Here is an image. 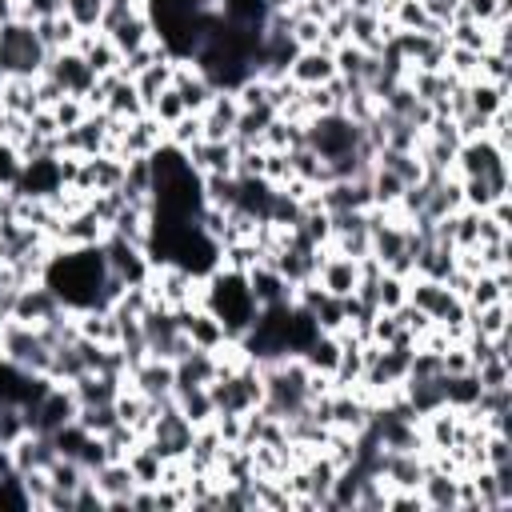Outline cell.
<instances>
[{
    "label": "cell",
    "mask_w": 512,
    "mask_h": 512,
    "mask_svg": "<svg viewBox=\"0 0 512 512\" xmlns=\"http://www.w3.org/2000/svg\"><path fill=\"white\" fill-rule=\"evenodd\" d=\"M104 280H108V268H104L100 244L96 248H52L48 268H44V284L72 312L108 308L104 304Z\"/></svg>",
    "instance_id": "cell-1"
},
{
    "label": "cell",
    "mask_w": 512,
    "mask_h": 512,
    "mask_svg": "<svg viewBox=\"0 0 512 512\" xmlns=\"http://www.w3.org/2000/svg\"><path fill=\"white\" fill-rule=\"evenodd\" d=\"M48 56H52V52L40 44V36H36L32 24H24V20H4V24H0V64H4L8 76H28V80H36V76L44 72Z\"/></svg>",
    "instance_id": "cell-2"
},
{
    "label": "cell",
    "mask_w": 512,
    "mask_h": 512,
    "mask_svg": "<svg viewBox=\"0 0 512 512\" xmlns=\"http://www.w3.org/2000/svg\"><path fill=\"white\" fill-rule=\"evenodd\" d=\"M0 356L24 372H40L48 376V364H52V344L44 340V332L36 324H24V320H12L4 324L0 332Z\"/></svg>",
    "instance_id": "cell-3"
},
{
    "label": "cell",
    "mask_w": 512,
    "mask_h": 512,
    "mask_svg": "<svg viewBox=\"0 0 512 512\" xmlns=\"http://www.w3.org/2000/svg\"><path fill=\"white\" fill-rule=\"evenodd\" d=\"M100 256H104V268H108L112 276H120L124 284H144L148 272H152L148 252H144L140 244L116 236V232H108V236L100 240Z\"/></svg>",
    "instance_id": "cell-4"
},
{
    "label": "cell",
    "mask_w": 512,
    "mask_h": 512,
    "mask_svg": "<svg viewBox=\"0 0 512 512\" xmlns=\"http://www.w3.org/2000/svg\"><path fill=\"white\" fill-rule=\"evenodd\" d=\"M76 396H72V388L68 384H52L36 404H28L24 408V416H28V428L32 432H56V428H64V424H72L76 420Z\"/></svg>",
    "instance_id": "cell-5"
},
{
    "label": "cell",
    "mask_w": 512,
    "mask_h": 512,
    "mask_svg": "<svg viewBox=\"0 0 512 512\" xmlns=\"http://www.w3.org/2000/svg\"><path fill=\"white\" fill-rule=\"evenodd\" d=\"M100 32L112 40V48L120 56H128V52H136V48H144L152 40V20H148L144 8H136V12H104Z\"/></svg>",
    "instance_id": "cell-6"
},
{
    "label": "cell",
    "mask_w": 512,
    "mask_h": 512,
    "mask_svg": "<svg viewBox=\"0 0 512 512\" xmlns=\"http://www.w3.org/2000/svg\"><path fill=\"white\" fill-rule=\"evenodd\" d=\"M44 72L64 88V96H88L92 92V84H96V72L84 64V56L76 52V48H64V52H52L48 56V64H44Z\"/></svg>",
    "instance_id": "cell-7"
},
{
    "label": "cell",
    "mask_w": 512,
    "mask_h": 512,
    "mask_svg": "<svg viewBox=\"0 0 512 512\" xmlns=\"http://www.w3.org/2000/svg\"><path fill=\"white\" fill-rule=\"evenodd\" d=\"M500 168H508V156H504L488 136L460 140V148H456V164H452L456 176H492V172H500Z\"/></svg>",
    "instance_id": "cell-8"
},
{
    "label": "cell",
    "mask_w": 512,
    "mask_h": 512,
    "mask_svg": "<svg viewBox=\"0 0 512 512\" xmlns=\"http://www.w3.org/2000/svg\"><path fill=\"white\" fill-rule=\"evenodd\" d=\"M124 384H128V388H136V392H140V396H148V400H168V396H172V384H176V368H172V360L144 356L140 364H132V368H128Z\"/></svg>",
    "instance_id": "cell-9"
},
{
    "label": "cell",
    "mask_w": 512,
    "mask_h": 512,
    "mask_svg": "<svg viewBox=\"0 0 512 512\" xmlns=\"http://www.w3.org/2000/svg\"><path fill=\"white\" fill-rule=\"evenodd\" d=\"M88 480L100 488V496H104V508H128V500H132V492H136V476H132V468L124 464V460H108V464H100V468H92L88 472ZM132 512V508H128Z\"/></svg>",
    "instance_id": "cell-10"
},
{
    "label": "cell",
    "mask_w": 512,
    "mask_h": 512,
    "mask_svg": "<svg viewBox=\"0 0 512 512\" xmlns=\"http://www.w3.org/2000/svg\"><path fill=\"white\" fill-rule=\"evenodd\" d=\"M316 284H320L328 296H336V300L352 296V292L360 288V260L340 256V252L328 248V256H324L320 268H316Z\"/></svg>",
    "instance_id": "cell-11"
},
{
    "label": "cell",
    "mask_w": 512,
    "mask_h": 512,
    "mask_svg": "<svg viewBox=\"0 0 512 512\" xmlns=\"http://www.w3.org/2000/svg\"><path fill=\"white\" fill-rule=\"evenodd\" d=\"M64 312V304H60V296L40 280V284H28V288H20L16 292V304H12V320H24V324H48L52 316H60Z\"/></svg>",
    "instance_id": "cell-12"
},
{
    "label": "cell",
    "mask_w": 512,
    "mask_h": 512,
    "mask_svg": "<svg viewBox=\"0 0 512 512\" xmlns=\"http://www.w3.org/2000/svg\"><path fill=\"white\" fill-rule=\"evenodd\" d=\"M288 80L300 88H320L328 80H336V56L332 48H300L296 60L288 64Z\"/></svg>",
    "instance_id": "cell-13"
},
{
    "label": "cell",
    "mask_w": 512,
    "mask_h": 512,
    "mask_svg": "<svg viewBox=\"0 0 512 512\" xmlns=\"http://www.w3.org/2000/svg\"><path fill=\"white\" fill-rule=\"evenodd\" d=\"M108 236V224L92 212V208H80L72 216L60 220V232H56V248H96L100 240Z\"/></svg>",
    "instance_id": "cell-14"
},
{
    "label": "cell",
    "mask_w": 512,
    "mask_h": 512,
    "mask_svg": "<svg viewBox=\"0 0 512 512\" xmlns=\"http://www.w3.org/2000/svg\"><path fill=\"white\" fill-rule=\"evenodd\" d=\"M172 312H176V320H180L184 336L192 340V348L212 352V348H220L224 340H232V336H228V328H224L208 308H172Z\"/></svg>",
    "instance_id": "cell-15"
},
{
    "label": "cell",
    "mask_w": 512,
    "mask_h": 512,
    "mask_svg": "<svg viewBox=\"0 0 512 512\" xmlns=\"http://www.w3.org/2000/svg\"><path fill=\"white\" fill-rule=\"evenodd\" d=\"M236 120H240V100H236V92H228V88L216 92V96L204 104V112H200L204 140H232Z\"/></svg>",
    "instance_id": "cell-16"
},
{
    "label": "cell",
    "mask_w": 512,
    "mask_h": 512,
    "mask_svg": "<svg viewBox=\"0 0 512 512\" xmlns=\"http://www.w3.org/2000/svg\"><path fill=\"white\" fill-rule=\"evenodd\" d=\"M160 144H164V124L156 116L140 112L136 120L124 124V136L116 140V152L120 156H152Z\"/></svg>",
    "instance_id": "cell-17"
},
{
    "label": "cell",
    "mask_w": 512,
    "mask_h": 512,
    "mask_svg": "<svg viewBox=\"0 0 512 512\" xmlns=\"http://www.w3.org/2000/svg\"><path fill=\"white\" fill-rule=\"evenodd\" d=\"M172 88L180 92L188 112H204V104L216 96V88L208 84V76L192 60H172Z\"/></svg>",
    "instance_id": "cell-18"
},
{
    "label": "cell",
    "mask_w": 512,
    "mask_h": 512,
    "mask_svg": "<svg viewBox=\"0 0 512 512\" xmlns=\"http://www.w3.org/2000/svg\"><path fill=\"white\" fill-rule=\"evenodd\" d=\"M100 96H104V104H100V108H104L108 116H116V120H136V116L144 112L136 84H132V80H124L120 72L100 76Z\"/></svg>",
    "instance_id": "cell-19"
},
{
    "label": "cell",
    "mask_w": 512,
    "mask_h": 512,
    "mask_svg": "<svg viewBox=\"0 0 512 512\" xmlns=\"http://www.w3.org/2000/svg\"><path fill=\"white\" fill-rule=\"evenodd\" d=\"M56 460V444H52V436L48 432H24L12 448H8V464H12V472H32V468H48Z\"/></svg>",
    "instance_id": "cell-20"
},
{
    "label": "cell",
    "mask_w": 512,
    "mask_h": 512,
    "mask_svg": "<svg viewBox=\"0 0 512 512\" xmlns=\"http://www.w3.org/2000/svg\"><path fill=\"white\" fill-rule=\"evenodd\" d=\"M424 464H428V456H424ZM420 496H424V508H432V512H456L460 508V476L428 464V472L420 480Z\"/></svg>",
    "instance_id": "cell-21"
},
{
    "label": "cell",
    "mask_w": 512,
    "mask_h": 512,
    "mask_svg": "<svg viewBox=\"0 0 512 512\" xmlns=\"http://www.w3.org/2000/svg\"><path fill=\"white\" fill-rule=\"evenodd\" d=\"M248 276V292L256 300V308H272V304H292V284L272 268V264H256L244 272Z\"/></svg>",
    "instance_id": "cell-22"
},
{
    "label": "cell",
    "mask_w": 512,
    "mask_h": 512,
    "mask_svg": "<svg viewBox=\"0 0 512 512\" xmlns=\"http://www.w3.org/2000/svg\"><path fill=\"white\" fill-rule=\"evenodd\" d=\"M184 160L192 164L196 176L232 172V164H236V144H232V140H196L192 148H184Z\"/></svg>",
    "instance_id": "cell-23"
},
{
    "label": "cell",
    "mask_w": 512,
    "mask_h": 512,
    "mask_svg": "<svg viewBox=\"0 0 512 512\" xmlns=\"http://www.w3.org/2000/svg\"><path fill=\"white\" fill-rule=\"evenodd\" d=\"M424 472V452H384L380 460V476L388 480V488H420Z\"/></svg>",
    "instance_id": "cell-24"
},
{
    "label": "cell",
    "mask_w": 512,
    "mask_h": 512,
    "mask_svg": "<svg viewBox=\"0 0 512 512\" xmlns=\"http://www.w3.org/2000/svg\"><path fill=\"white\" fill-rule=\"evenodd\" d=\"M76 52H80L84 64L96 72V80H100V76H112V72L120 68V52L112 48V40H108L104 32H80Z\"/></svg>",
    "instance_id": "cell-25"
},
{
    "label": "cell",
    "mask_w": 512,
    "mask_h": 512,
    "mask_svg": "<svg viewBox=\"0 0 512 512\" xmlns=\"http://www.w3.org/2000/svg\"><path fill=\"white\" fill-rule=\"evenodd\" d=\"M172 368H176V384H172V388H192V384H204V388H208V384L220 376V372H216V356L204 352V348H188Z\"/></svg>",
    "instance_id": "cell-26"
},
{
    "label": "cell",
    "mask_w": 512,
    "mask_h": 512,
    "mask_svg": "<svg viewBox=\"0 0 512 512\" xmlns=\"http://www.w3.org/2000/svg\"><path fill=\"white\" fill-rule=\"evenodd\" d=\"M0 108L4 112H16V116H32V112H40V100H36V80H28V76H8L4 84H0Z\"/></svg>",
    "instance_id": "cell-27"
},
{
    "label": "cell",
    "mask_w": 512,
    "mask_h": 512,
    "mask_svg": "<svg viewBox=\"0 0 512 512\" xmlns=\"http://www.w3.org/2000/svg\"><path fill=\"white\" fill-rule=\"evenodd\" d=\"M124 464L132 468L136 484H148V488H156V484H160V468H164V456L152 448V440H148V436H140V440L132 444V452L124 456Z\"/></svg>",
    "instance_id": "cell-28"
},
{
    "label": "cell",
    "mask_w": 512,
    "mask_h": 512,
    "mask_svg": "<svg viewBox=\"0 0 512 512\" xmlns=\"http://www.w3.org/2000/svg\"><path fill=\"white\" fill-rule=\"evenodd\" d=\"M172 400H176V408L184 412V420H188L192 428L212 424V416H216L212 396H208V388H204V384H192V388H172Z\"/></svg>",
    "instance_id": "cell-29"
},
{
    "label": "cell",
    "mask_w": 512,
    "mask_h": 512,
    "mask_svg": "<svg viewBox=\"0 0 512 512\" xmlns=\"http://www.w3.org/2000/svg\"><path fill=\"white\" fill-rule=\"evenodd\" d=\"M76 328H80V336H88L96 344H116L120 340V324H116L112 308H84V312H76Z\"/></svg>",
    "instance_id": "cell-30"
},
{
    "label": "cell",
    "mask_w": 512,
    "mask_h": 512,
    "mask_svg": "<svg viewBox=\"0 0 512 512\" xmlns=\"http://www.w3.org/2000/svg\"><path fill=\"white\" fill-rule=\"evenodd\" d=\"M300 360H304L312 372L332 376V372H336V364H340V340H336L332 332H316V340L300 352Z\"/></svg>",
    "instance_id": "cell-31"
},
{
    "label": "cell",
    "mask_w": 512,
    "mask_h": 512,
    "mask_svg": "<svg viewBox=\"0 0 512 512\" xmlns=\"http://www.w3.org/2000/svg\"><path fill=\"white\" fill-rule=\"evenodd\" d=\"M368 188H372V208H396L408 184H404L396 172L372 164V172H368Z\"/></svg>",
    "instance_id": "cell-32"
},
{
    "label": "cell",
    "mask_w": 512,
    "mask_h": 512,
    "mask_svg": "<svg viewBox=\"0 0 512 512\" xmlns=\"http://www.w3.org/2000/svg\"><path fill=\"white\" fill-rule=\"evenodd\" d=\"M132 84H136L140 104H144V112H148V108H152V100H156L164 88H172V60H156V64H148Z\"/></svg>",
    "instance_id": "cell-33"
},
{
    "label": "cell",
    "mask_w": 512,
    "mask_h": 512,
    "mask_svg": "<svg viewBox=\"0 0 512 512\" xmlns=\"http://www.w3.org/2000/svg\"><path fill=\"white\" fill-rule=\"evenodd\" d=\"M468 332L504 336L508 332V300H496V304H484V308H468Z\"/></svg>",
    "instance_id": "cell-34"
},
{
    "label": "cell",
    "mask_w": 512,
    "mask_h": 512,
    "mask_svg": "<svg viewBox=\"0 0 512 512\" xmlns=\"http://www.w3.org/2000/svg\"><path fill=\"white\" fill-rule=\"evenodd\" d=\"M480 380H476V372H456V376H444V404L448 408H456V412H464V408H472L476 400H480Z\"/></svg>",
    "instance_id": "cell-35"
},
{
    "label": "cell",
    "mask_w": 512,
    "mask_h": 512,
    "mask_svg": "<svg viewBox=\"0 0 512 512\" xmlns=\"http://www.w3.org/2000/svg\"><path fill=\"white\" fill-rule=\"evenodd\" d=\"M444 36H448V44H456V48H472V52L492 48V44H488V24H476V20H468V16H456Z\"/></svg>",
    "instance_id": "cell-36"
},
{
    "label": "cell",
    "mask_w": 512,
    "mask_h": 512,
    "mask_svg": "<svg viewBox=\"0 0 512 512\" xmlns=\"http://www.w3.org/2000/svg\"><path fill=\"white\" fill-rule=\"evenodd\" d=\"M76 424L84 432H92V436H104L112 424H120V416H116V404H80L76 408Z\"/></svg>",
    "instance_id": "cell-37"
},
{
    "label": "cell",
    "mask_w": 512,
    "mask_h": 512,
    "mask_svg": "<svg viewBox=\"0 0 512 512\" xmlns=\"http://www.w3.org/2000/svg\"><path fill=\"white\" fill-rule=\"evenodd\" d=\"M476 24H492V20H512V0H460V12Z\"/></svg>",
    "instance_id": "cell-38"
},
{
    "label": "cell",
    "mask_w": 512,
    "mask_h": 512,
    "mask_svg": "<svg viewBox=\"0 0 512 512\" xmlns=\"http://www.w3.org/2000/svg\"><path fill=\"white\" fill-rule=\"evenodd\" d=\"M404 300H408V276H396V272H380V280H376V308H384V312H396Z\"/></svg>",
    "instance_id": "cell-39"
},
{
    "label": "cell",
    "mask_w": 512,
    "mask_h": 512,
    "mask_svg": "<svg viewBox=\"0 0 512 512\" xmlns=\"http://www.w3.org/2000/svg\"><path fill=\"white\" fill-rule=\"evenodd\" d=\"M64 16H68L80 32H100L104 0H64Z\"/></svg>",
    "instance_id": "cell-40"
},
{
    "label": "cell",
    "mask_w": 512,
    "mask_h": 512,
    "mask_svg": "<svg viewBox=\"0 0 512 512\" xmlns=\"http://www.w3.org/2000/svg\"><path fill=\"white\" fill-rule=\"evenodd\" d=\"M400 32H428V12H424V4L420 0H396L392 4V16H388Z\"/></svg>",
    "instance_id": "cell-41"
},
{
    "label": "cell",
    "mask_w": 512,
    "mask_h": 512,
    "mask_svg": "<svg viewBox=\"0 0 512 512\" xmlns=\"http://www.w3.org/2000/svg\"><path fill=\"white\" fill-rule=\"evenodd\" d=\"M164 140L172 144V148H192L196 140H204V128H200V112H184L172 128H164Z\"/></svg>",
    "instance_id": "cell-42"
},
{
    "label": "cell",
    "mask_w": 512,
    "mask_h": 512,
    "mask_svg": "<svg viewBox=\"0 0 512 512\" xmlns=\"http://www.w3.org/2000/svg\"><path fill=\"white\" fill-rule=\"evenodd\" d=\"M460 192H464V208H476V212H488L500 196L492 192L488 176H460Z\"/></svg>",
    "instance_id": "cell-43"
},
{
    "label": "cell",
    "mask_w": 512,
    "mask_h": 512,
    "mask_svg": "<svg viewBox=\"0 0 512 512\" xmlns=\"http://www.w3.org/2000/svg\"><path fill=\"white\" fill-rule=\"evenodd\" d=\"M508 60H512V52H504V48H484L476 76H480V80H496V84H500V80H512V64H508Z\"/></svg>",
    "instance_id": "cell-44"
},
{
    "label": "cell",
    "mask_w": 512,
    "mask_h": 512,
    "mask_svg": "<svg viewBox=\"0 0 512 512\" xmlns=\"http://www.w3.org/2000/svg\"><path fill=\"white\" fill-rule=\"evenodd\" d=\"M184 112H188V108H184V100H180V92H176V88H164V92L152 100V108H148V116H156L164 128H172Z\"/></svg>",
    "instance_id": "cell-45"
},
{
    "label": "cell",
    "mask_w": 512,
    "mask_h": 512,
    "mask_svg": "<svg viewBox=\"0 0 512 512\" xmlns=\"http://www.w3.org/2000/svg\"><path fill=\"white\" fill-rule=\"evenodd\" d=\"M480 388H512V360H484L472 368Z\"/></svg>",
    "instance_id": "cell-46"
},
{
    "label": "cell",
    "mask_w": 512,
    "mask_h": 512,
    "mask_svg": "<svg viewBox=\"0 0 512 512\" xmlns=\"http://www.w3.org/2000/svg\"><path fill=\"white\" fill-rule=\"evenodd\" d=\"M88 112H92V108H88L80 96H64V100H56V104H52V116H56V128H60V132L76 128Z\"/></svg>",
    "instance_id": "cell-47"
},
{
    "label": "cell",
    "mask_w": 512,
    "mask_h": 512,
    "mask_svg": "<svg viewBox=\"0 0 512 512\" xmlns=\"http://www.w3.org/2000/svg\"><path fill=\"white\" fill-rule=\"evenodd\" d=\"M512 464V440L508 432H484V468Z\"/></svg>",
    "instance_id": "cell-48"
},
{
    "label": "cell",
    "mask_w": 512,
    "mask_h": 512,
    "mask_svg": "<svg viewBox=\"0 0 512 512\" xmlns=\"http://www.w3.org/2000/svg\"><path fill=\"white\" fill-rule=\"evenodd\" d=\"M292 40H296V48H324L320 20H312V16H296V24H292Z\"/></svg>",
    "instance_id": "cell-49"
},
{
    "label": "cell",
    "mask_w": 512,
    "mask_h": 512,
    "mask_svg": "<svg viewBox=\"0 0 512 512\" xmlns=\"http://www.w3.org/2000/svg\"><path fill=\"white\" fill-rule=\"evenodd\" d=\"M420 508H424L420 488H392L388 492V512H420Z\"/></svg>",
    "instance_id": "cell-50"
},
{
    "label": "cell",
    "mask_w": 512,
    "mask_h": 512,
    "mask_svg": "<svg viewBox=\"0 0 512 512\" xmlns=\"http://www.w3.org/2000/svg\"><path fill=\"white\" fill-rule=\"evenodd\" d=\"M424 4V12H428V20H436V24H452L456 20V12H460V0H420Z\"/></svg>",
    "instance_id": "cell-51"
},
{
    "label": "cell",
    "mask_w": 512,
    "mask_h": 512,
    "mask_svg": "<svg viewBox=\"0 0 512 512\" xmlns=\"http://www.w3.org/2000/svg\"><path fill=\"white\" fill-rule=\"evenodd\" d=\"M16 176H20V156H16V148L0 144V188H12Z\"/></svg>",
    "instance_id": "cell-52"
},
{
    "label": "cell",
    "mask_w": 512,
    "mask_h": 512,
    "mask_svg": "<svg viewBox=\"0 0 512 512\" xmlns=\"http://www.w3.org/2000/svg\"><path fill=\"white\" fill-rule=\"evenodd\" d=\"M488 216H492L500 228H508V232H512V196H500V200L488 208Z\"/></svg>",
    "instance_id": "cell-53"
},
{
    "label": "cell",
    "mask_w": 512,
    "mask_h": 512,
    "mask_svg": "<svg viewBox=\"0 0 512 512\" xmlns=\"http://www.w3.org/2000/svg\"><path fill=\"white\" fill-rule=\"evenodd\" d=\"M144 8V0H104V12H136Z\"/></svg>",
    "instance_id": "cell-54"
},
{
    "label": "cell",
    "mask_w": 512,
    "mask_h": 512,
    "mask_svg": "<svg viewBox=\"0 0 512 512\" xmlns=\"http://www.w3.org/2000/svg\"><path fill=\"white\" fill-rule=\"evenodd\" d=\"M4 324H8V312H4V308H0V332H4Z\"/></svg>",
    "instance_id": "cell-55"
},
{
    "label": "cell",
    "mask_w": 512,
    "mask_h": 512,
    "mask_svg": "<svg viewBox=\"0 0 512 512\" xmlns=\"http://www.w3.org/2000/svg\"><path fill=\"white\" fill-rule=\"evenodd\" d=\"M4 80H8V72H4V64H0V84H4Z\"/></svg>",
    "instance_id": "cell-56"
}]
</instances>
